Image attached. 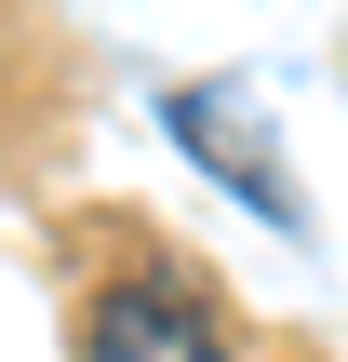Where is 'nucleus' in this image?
Here are the masks:
<instances>
[{"label": "nucleus", "mask_w": 348, "mask_h": 362, "mask_svg": "<svg viewBox=\"0 0 348 362\" xmlns=\"http://www.w3.org/2000/svg\"><path fill=\"white\" fill-rule=\"evenodd\" d=\"M80 362H241V349H228V322H215L201 282L121 269V282L94 296V322H80Z\"/></svg>", "instance_id": "nucleus-1"}, {"label": "nucleus", "mask_w": 348, "mask_h": 362, "mask_svg": "<svg viewBox=\"0 0 348 362\" xmlns=\"http://www.w3.org/2000/svg\"><path fill=\"white\" fill-rule=\"evenodd\" d=\"M161 121H174V148L201 161V175H228L268 228H295V175H282V148H268V121L228 94V81H188V94H161Z\"/></svg>", "instance_id": "nucleus-2"}]
</instances>
